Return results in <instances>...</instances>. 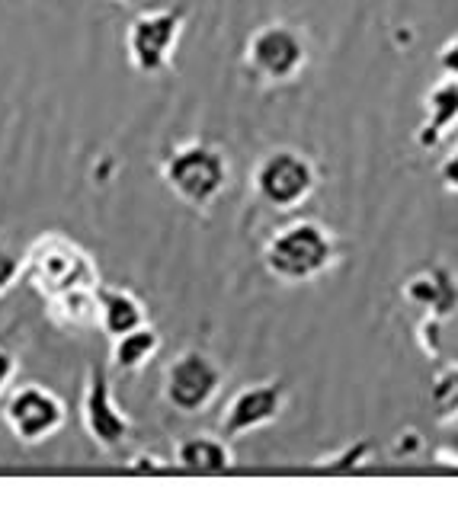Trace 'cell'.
<instances>
[{"instance_id": "obj_18", "label": "cell", "mask_w": 458, "mask_h": 512, "mask_svg": "<svg viewBox=\"0 0 458 512\" xmlns=\"http://www.w3.org/2000/svg\"><path fill=\"white\" fill-rule=\"evenodd\" d=\"M372 455V445L366 439H359L353 445H346L340 455H330V458H321L318 471H327V474H350L356 468H362V464L369 461Z\"/></svg>"}, {"instance_id": "obj_15", "label": "cell", "mask_w": 458, "mask_h": 512, "mask_svg": "<svg viewBox=\"0 0 458 512\" xmlns=\"http://www.w3.org/2000/svg\"><path fill=\"white\" fill-rule=\"evenodd\" d=\"M157 349H161V333L145 324L116 336L109 359H113V368H119V372H138V368H145L157 356Z\"/></svg>"}, {"instance_id": "obj_20", "label": "cell", "mask_w": 458, "mask_h": 512, "mask_svg": "<svg viewBox=\"0 0 458 512\" xmlns=\"http://www.w3.org/2000/svg\"><path fill=\"white\" fill-rule=\"evenodd\" d=\"M173 468V464H167L164 458H157V455H132L129 464H125V471L129 474H167Z\"/></svg>"}, {"instance_id": "obj_8", "label": "cell", "mask_w": 458, "mask_h": 512, "mask_svg": "<svg viewBox=\"0 0 458 512\" xmlns=\"http://www.w3.org/2000/svg\"><path fill=\"white\" fill-rule=\"evenodd\" d=\"M65 400L42 384H20L4 404V423L23 445H39L65 426Z\"/></svg>"}, {"instance_id": "obj_12", "label": "cell", "mask_w": 458, "mask_h": 512, "mask_svg": "<svg viewBox=\"0 0 458 512\" xmlns=\"http://www.w3.org/2000/svg\"><path fill=\"white\" fill-rule=\"evenodd\" d=\"M423 103H426V119L417 128V148L436 151L458 125V80L442 77L439 84L426 93Z\"/></svg>"}, {"instance_id": "obj_19", "label": "cell", "mask_w": 458, "mask_h": 512, "mask_svg": "<svg viewBox=\"0 0 458 512\" xmlns=\"http://www.w3.org/2000/svg\"><path fill=\"white\" fill-rule=\"evenodd\" d=\"M23 279V256L0 240V295H7Z\"/></svg>"}, {"instance_id": "obj_6", "label": "cell", "mask_w": 458, "mask_h": 512, "mask_svg": "<svg viewBox=\"0 0 458 512\" xmlns=\"http://www.w3.org/2000/svg\"><path fill=\"white\" fill-rule=\"evenodd\" d=\"M225 384V372L221 365L202 349H183L177 359L164 368V400L170 410L180 416H199L205 413Z\"/></svg>"}, {"instance_id": "obj_10", "label": "cell", "mask_w": 458, "mask_h": 512, "mask_svg": "<svg viewBox=\"0 0 458 512\" xmlns=\"http://www.w3.org/2000/svg\"><path fill=\"white\" fill-rule=\"evenodd\" d=\"M289 404V384L286 381H257L247 384L228 400L225 413H221V436L225 439H241L257 432L263 426L276 423L282 410Z\"/></svg>"}, {"instance_id": "obj_14", "label": "cell", "mask_w": 458, "mask_h": 512, "mask_svg": "<svg viewBox=\"0 0 458 512\" xmlns=\"http://www.w3.org/2000/svg\"><path fill=\"white\" fill-rule=\"evenodd\" d=\"M148 324V311L141 304L138 295H132L129 288H113V285H100L97 288V327L116 340V336L138 330Z\"/></svg>"}, {"instance_id": "obj_24", "label": "cell", "mask_w": 458, "mask_h": 512, "mask_svg": "<svg viewBox=\"0 0 458 512\" xmlns=\"http://www.w3.org/2000/svg\"><path fill=\"white\" fill-rule=\"evenodd\" d=\"M423 445V439L417 436V432L414 429H407V432H401V436L398 439H394V452H404V458H410V455H414L417 452V448Z\"/></svg>"}, {"instance_id": "obj_13", "label": "cell", "mask_w": 458, "mask_h": 512, "mask_svg": "<svg viewBox=\"0 0 458 512\" xmlns=\"http://www.w3.org/2000/svg\"><path fill=\"white\" fill-rule=\"evenodd\" d=\"M173 468L189 474H225L234 468V452L228 439L199 432V436H186L177 442V448H173Z\"/></svg>"}, {"instance_id": "obj_11", "label": "cell", "mask_w": 458, "mask_h": 512, "mask_svg": "<svg viewBox=\"0 0 458 512\" xmlns=\"http://www.w3.org/2000/svg\"><path fill=\"white\" fill-rule=\"evenodd\" d=\"M404 298L423 311V317L446 320L458 311V276L446 266H426L404 282Z\"/></svg>"}, {"instance_id": "obj_25", "label": "cell", "mask_w": 458, "mask_h": 512, "mask_svg": "<svg viewBox=\"0 0 458 512\" xmlns=\"http://www.w3.org/2000/svg\"><path fill=\"white\" fill-rule=\"evenodd\" d=\"M436 461L446 464V468H458V448H452V445L436 448Z\"/></svg>"}, {"instance_id": "obj_17", "label": "cell", "mask_w": 458, "mask_h": 512, "mask_svg": "<svg viewBox=\"0 0 458 512\" xmlns=\"http://www.w3.org/2000/svg\"><path fill=\"white\" fill-rule=\"evenodd\" d=\"M430 404L436 423L449 426L458 420V362L442 365L430 384Z\"/></svg>"}, {"instance_id": "obj_16", "label": "cell", "mask_w": 458, "mask_h": 512, "mask_svg": "<svg viewBox=\"0 0 458 512\" xmlns=\"http://www.w3.org/2000/svg\"><path fill=\"white\" fill-rule=\"evenodd\" d=\"M45 311L65 330L97 327V288H77V292L58 295L52 301H45Z\"/></svg>"}, {"instance_id": "obj_7", "label": "cell", "mask_w": 458, "mask_h": 512, "mask_svg": "<svg viewBox=\"0 0 458 512\" xmlns=\"http://www.w3.org/2000/svg\"><path fill=\"white\" fill-rule=\"evenodd\" d=\"M244 61L266 84H292L308 64V42L289 23H263L250 32Z\"/></svg>"}, {"instance_id": "obj_1", "label": "cell", "mask_w": 458, "mask_h": 512, "mask_svg": "<svg viewBox=\"0 0 458 512\" xmlns=\"http://www.w3.org/2000/svg\"><path fill=\"white\" fill-rule=\"evenodd\" d=\"M337 263V240L327 224L298 218L279 228L263 247L266 272L282 285H308Z\"/></svg>"}, {"instance_id": "obj_4", "label": "cell", "mask_w": 458, "mask_h": 512, "mask_svg": "<svg viewBox=\"0 0 458 512\" xmlns=\"http://www.w3.org/2000/svg\"><path fill=\"white\" fill-rule=\"evenodd\" d=\"M318 189V167L305 151L273 148L254 167V196L273 212H292Z\"/></svg>"}, {"instance_id": "obj_9", "label": "cell", "mask_w": 458, "mask_h": 512, "mask_svg": "<svg viewBox=\"0 0 458 512\" xmlns=\"http://www.w3.org/2000/svg\"><path fill=\"white\" fill-rule=\"evenodd\" d=\"M81 420L90 442L103 448V452H116L122 442L129 439L132 420L129 413L119 407L113 394V381L103 365H90L87 384H84V400H81Z\"/></svg>"}, {"instance_id": "obj_21", "label": "cell", "mask_w": 458, "mask_h": 512, "mask_svg": "<svg viewBox=\"0 0 458 512\" xmlns=\"http://www.w3.org/2000/svg\"><path fill=\"white\" fill-rule=\"evenodd\" d=\"M17 372H20V362H17V356L7 349V346H0V397H4V391L13 384V378H17Z\"/></svg>"}, {"instance_id": "obj_26", "label": "cell", "mask_w": 458, "mask_h": 512, "mask_svg": "<svg viewBox=\"0 0 458 512\" xmlns=\"http://www.w3.org/2000/svg\"><path fill=\"white\" fill-rule=\"evenodd\" d=\"M113 4H132V0H113Z\"/></svg>"}, {"instance_id": "obj_5", "label": "cell", "mask_w": 458, "mask_h": 512, "mask_svg": "<svg viewBox=\"0 0 458 512\" xmlns=\"http://www.w3.org/2000/svg\"><path fill=\"white\" fill-rule=\"evenodd\" d=\"M186 26V7H157L132 16L125 29V52L138 74L157 77L170 68L180 32Z\"/></svg>"}, {"instance_id": "obj_22", "label": "cell", "mask_w": 458, "mask_h": 512, "mask_svg": "<svg viewBox=\"0 0 458 512\" xmlns=\"http://www.w3.org/2000/svg\"><path fill=\"white\" fill-rule=\"evenodd\" d=\"M439 180H442V186H446L449 192H458V144H455V148L446 157H442Z\"/></svg>"}, {"instance_id": "obj_23", "label": "cell", "mask_w": 458, "mask_h": 512, "mask_svg": "<svg viewBox=\"0 0 458 512\" xmlns=\"http://www.w3.org/2000/svg\"><path fill=\"white\" fill-rule=\"evenodd\" d=\"M439 68L446 77H455L458 80V36H452L446 45L439 48Z\"/></svg>"}, {"instance_id": "obj_2", "label": "cell", "mask_w": 458, "mask_h": 512, "mask_svg": "<svg viewBox=\"0 0 458 512\" xmlns=\"http://www.w3.org/2000/svg\"><path fill=\"white\" fill-rule=\"evenodd\" d=\"M23 279L52 301L77 288H100V269L93 256L65 234H42L23 253Z\"/></svg>"}, {"instance_id": "obj_3", "label": "cell", "mask_w": 458, "mask_h": 512, "mask_svg": "<svg viewBox=\"0 0 458 512\" xmlns=\"http://www.w3.org/2000/svg\"><path fill=\"white\" fill-rule=\"evenodd\" d=\"M164 186L189 208H209L228 186V157L209 141H183L164 157Z\"/></svg>"}]
</instances>
